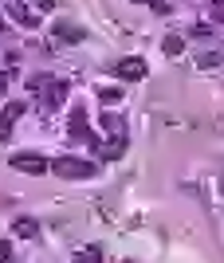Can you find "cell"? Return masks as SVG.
<instances>
[{
    "mask_svg": "<svg viewBox=\"0 0 224 263\" xmlns=\"http://www.w3.org/2000/svg\"><path fill=\"white\" fill-rule=\"evenodd\" d=\"M51 169H55L59 177H67V181H90V177L99 173L95 161H79V157H55Z\"/></svg>",
    "mask_w": 224,
    "mask_h": 263,
    "instance_id": "1",
    "label": "cell"
},
{
    "mask_svg": "<svg viewBox=\"0 0 224 263\" xmlns=\"http://www.w3.org/2000/svg\"><path fill=\"white\" fill-rule=\"evenodd\" d=\"M114 75L126 79V83H138V79H146V59H138V55L118 59V63H114Z\"/></svg>",
    "mask_w": 224,
    "mask_h": 263,
    "instance_id": "2",
    "label": "cell"
},
{
    "mask_svg": "<svg viewBox=\"0 0 224 263\" xmlns=\"http://www.w3.org/2000/svg\"><path fill=\"white\" fill-rule=\"evenodd\" d=\"M12 169H20V173H47L51 161L44 154H16L12 157Z\"/></svg>",
    "mask_w": 224,
    "mask_h": 263,
    "instance_id": "3",
    "label": "cell"
},
{
    "mask_svg": "<svg viewBox=\"0 0 224 263\" xmlns=\"http://www.w3.org/2000/svg\"><path fill=\"white\" fill-rule=\"evenodd\" d=\"M24 110H28L24 102H8V106L0 110V142H8V138H12V126L24 118Z\"/></svg>",
    "mask_w": 224,
    "mask_h": 263,
    "instance_id": "4",
    "label": "cell"
},
{
    "mask_svg": "<svg viewBox=\"0 0 224 263\" xmlns=\"http://www.w3.org/2000/svg\"><path fill=\"white\" fill-rule=\"evenodd\" d=\"M71 138H75V142H90V145L99 142V134L87 130V110H83V106L71 110Z\"/></svg>",
    "mask_w": 224,
    "mask_h": 263,
    "instance_id": "5",
    "label": "cell"
},
{
    "mask_svg": "<svg viewBox=\"0 0 224 263\" xmlns=\"http://www.w3.org/2000/svg\"><path fill=\"white\" fill-rule=\"evenodd\" d=\"M51 35H55V40H63V44H79L87 32H83L79 24H71V20H59L55 28H51Z\"/></svg>",
    "mask_w": 224,
    "mask_h": 263,
    "instance_id": "6",
    "label": "cell"
},
{
    "mask_svg": "<svg viewBox=\"0 0 224 263\" xmlns=\"http://www.w3.org/2000/svg\"><path fill=\"white\" fill-rule=\"evenodd\" d=\"M12 228H16V236H20V240H35V236H40V224H35V220H28V216H20Z\"/></svg>",
    "mask_w": 224,
    "mask_h": 263,
    "instance_id": "7",
    "label": "cell"
},
{
    "mask_svg": "<svg viewBox=\"0 0 224 263\" xmlns=\"http://www.w3.org/2000/svg\"><path fill=\"white\" fill-rule=\"evenodd\" d=\"M12 20H16V24H24V28H35V16L28 12V4H20V0L12 4Z\"/></svg>",
    "mask_w": 224,
    "mask_h": 263,
    "instance_id": "8",
    "label": "cell"
},
{
    "mask_svg": "<svg viewBox=\"0 0 224 263\" xmlns=\"http://www.w3.org/2000/svg\"><path fill=\"white\" fill-rule=\"evenodd\" d=\"M75 263H102V248H83L75 255Z\"/></svg>",
    "mask_w": 224,
    "mask_h": 263,
    "instance_id": "9",
    "label": "cell"
},
{
    "mask_svg": "<svg viewBox=\"0 0 224 263\" xmlns=\"http://www.w3.org/2000/svg\"><path fill=\"white\" fill-rule=\"evenodd\" d=\"M224 63V55L220 51H204V55H197V67H220Z\"/></svg>",
    "mask_w": 224,
    "mask_h": 263,
    "instance_id": "10",
    "label": "cell"
},
{
    "mask_svg": "<svg viewBox=\"0 0 224 263\" xmlns=\"http://www.w3.org/2000/svg\"><path fill=\"white\" fill-rule=\"evenodd\" d=\"M161 47H165V55H181V51H185V40H181V35H165V44H161Z\"/></svg>",
    "mask_w": 224,
    "mask_h": 263,
    "instance_id": "11",
    "label": "cell"
},
{
    "mask_svg": "<svg viewBox=\"0 0 224 263\" xmlns=\"http://www.w3.org/2000/svg\"><path fill=\"white\" fill-rule=\"evenodd\" d=\"M138 4H150L157 16H169V4H165V0H138Z\"/></svg>",
    "mask_w": 224,
    "mask_h": 263,
    "instance_id": "12",
    "label": "cell"
},
{
    "mask_svg": "<svg viewBox=\"0 0 224 263\" xmlns=\"http://www.w3.org/2000/svg\"><path fill=\"white\" fill-rule=\"evenodd\" d=\"M0 263H12V243L0 240Z\"/></svg>",
    "mask_w": 224,
    "mask_h": 263,
    "instance_id": "13",
    "label": "cell"
},
{
    "mask_svg": "<svg viewBox=\"0 0 224 263\" xmlns=\"http://www.w3.org/2000/svg\"><path fill=\"white\" fill-rule=\"evenodd\" d=\"M102 126H106V130H122V122L114 118V114H106V118H102Z\"/></svg>",
    "mask_w": 224,
    "mask_h": 263,
    "instance_id": "14",
    "label": "cell"
},
{
    "mask_svg": "<svg viewBox=\"0 0 224 263\" xmlns=\"http://www.w3.org/2000/svg\"><path fill=\"white\" fill-rule=\"evenodd\" d=\"M118 99H122V90H114V87L102 90V102H118Z\"/></svg>",
    "mask_w": 224,
    "mask_h": 263,
    "instance_id": "15",
    "label": "cell"
},
{
    "mask_svg": "<svg viewBox=\"0 0 224 263\" xmlns=\"http://www.w3.org/2000/svg\"><path fill=\"white\" fill-rule=\"evenodd\" d=\"M0 28H4V20H0Z\"/></svg>",
    "mask_w": 224,
    "mask_h": 263,
    "instance_id": "16",
    "label": "cell"
}]
</instances>
